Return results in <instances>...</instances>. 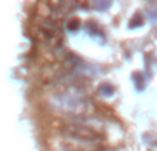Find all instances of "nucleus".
Returning <instances> with one entry per match:
<instances>
[{
  "mask_svg": "<svg viewBox=\"0 0 157 151\" xmlns=\"http://www.w3.org/2000/svg\"><path fill=\"white\" fill-rule=\"evenodd\" d=\"M78 26H80V22H78L77 19H73V21L69 24V29H71V30H76Z\"/></svg>",
  "mask_w": 157,
  "mask_h": 151,
  "instance_id": "3",
  "label": "nucleus"
},
{
  "mask_svg": "<svg viewBox=\"0 0 157 151\" xmlns=\"http://www.w3.org/2000/svg\"><path fill=\"white\" fill-rule=\"evenodd\" d=\"M66 151H72V150H66Z\"/></svg>",
  "mask_w": 157,
  "mask_h": 151,
  "instance_id": "5",
  "label": "nucleus"
},
{
  "mask_svg": "<svg viewBox=\"0 0 157 151\" xmlns=\"http://www.w3.org/2000/svg\"><path fill=\"white\" fill-rule=\"evenodd\" d=\"M94 6L95 7H98V8H106V7H109V3H94Z\"/></svg>",
  "mask_w": 157,
  "mask_h": 151,
  "instance_id": "4",
  "label": "nucleus"
},
{
  "mask_svg": "<svg viewBox=\"0 0 157 151\" xmlns=\"http://www.w3.org/2000/svg\"><path fill=\"white\" fill-rule=\"evenodd\" d=\"M101 92H102L103 95H106V96H110L114 92V89H113V87L109 85V84H103V85H101Z\"/></svg>",
  "mask_w": 157,
  "mask_h": 151,
  "instance_id": "2",
  "label": "nucleus"
},
{
  "mask_svg": "<svg viewBox=\"0 0 157 151\" xmlns=\"http://www.w3.org/2000/svg\"><path fill=\"white\" fill-rule=\"evenodd\" d=\"M62 132L66 136L75 139L78 142H84V143H97L101 140V135L94 131L92 128H88L86 125L76 124V122H71V124H66L62 128Z\"/></svg>",
  "mask_w": 157,
  "mask_h": 151,
  "instance_id": "1",
  "label": "nucleus"
}]
</instances>
